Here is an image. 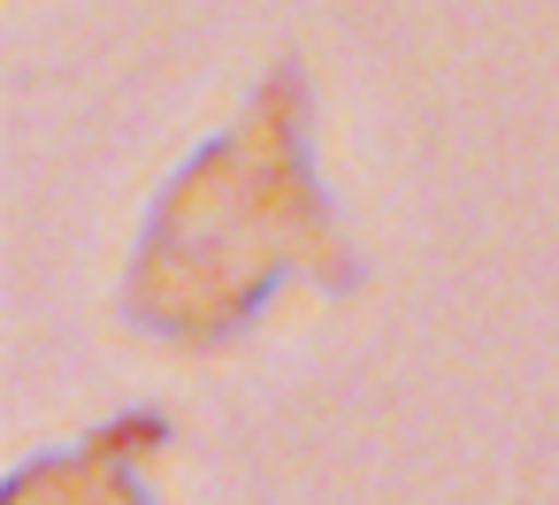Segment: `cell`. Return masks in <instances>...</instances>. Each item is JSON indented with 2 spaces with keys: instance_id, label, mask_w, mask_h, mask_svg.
<instances>
[{
  "instance_id": "obj_1",
  "label": "cell",
  "mask_w": 559,
  "mask_h": 505,
  "mask_svg": "<svg viewBox=\"0 0 559 505\" xmlns=\"http://www.w3.org/2000/svg\"><path fill=\"white\" fill-rule=\"evenodd\" d=\"M284 284H360V253L314 177V93L299 62H276L162 184L123 276V322L169 352H223Z\"/></svg>"
},
{
  "instance_id": "obj_2",
  "label": "cell",
  "mask_w": 559,
  "mask_h": 505,
  "mask_svg": "<svg viewBox=\"0 0 559 505\" xmlns=\"http://www.w3.org/2000/svg\"><path fill=\"white\" fill-rule=\"evenodd\" d=\"M169 444V421L162 413H123V421H100L85 444L70 452H47V459H24L0 490V505H154L146 497V459Z\"/></svg>"
}]
</instances>
